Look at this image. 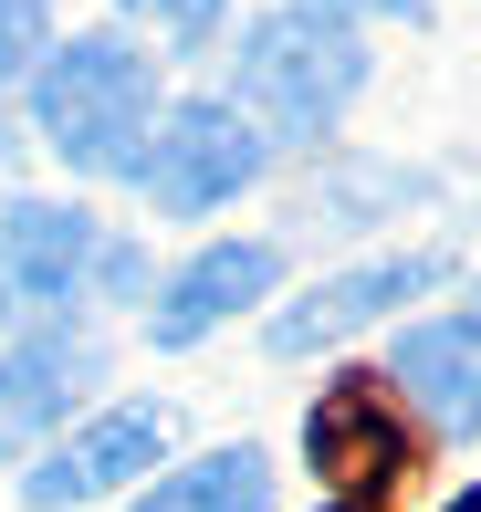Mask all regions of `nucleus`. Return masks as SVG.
Returning a JSON list of instances; mask_svg holds the SVG:
<instances>
[{"instance_id": "7", "label": "nucleus", "mask_w": 481, "mask_h": 512, "mask_svg": "<svg viewBox=\"0 0 481 512\" xmlns=\"http://www.w3.org/2000/svg\"><path fill=\"white\" fill-rule=\"evenodd\" d=\"M283 283V251L272 241H210L189 272H168V293L147 304V345H199V335H220L231 314H251L262 293Z\"/></svg>"}, {"instance_id": "4", "label": "nucleus", "mask_w": 481, "mask_h": 512, "mask_svg": "<svg viewBox=\"0 0 481 512\" xmlns=\"http://www.w3.org/2000/svg\"><path fill=\"white\" fill-rule=\"evenodd\" d=\"M95 220L74 199H21L0 209V314H63L95 272Z\"/></svg>"}, {"instance_id": "8", "label": "nucleus", "mask_w": 481, "mask_h": 512, "mask_svg": "<svg viewBox=\"0 0 481 512\" xmlns=\"http://www.w3.org/2000/svg\"><path fill=\"white\" fill-rule=\"evenodd\" d=\"M304 450H314V471H335L346 492H366V481H398V471H408L398 387H377V377H335L325 398H314V418H304Z\"/></svg>"}, {"instance_id": "3", "label": "nucleus", "mask_w": 481, "mask_h": 512, "mask_svg": "<svg viewBox=\"0 0 481 512\" xmlns=\"http://www.w3.org/2000/svg\"><path fill=\"white\" fill-rule=\"evenodd\" d=\"M262 136H251V115L241 105H178V115H157V136L136 147V189H147L157 209H178V220H199V209H231L251 178H262Z\"/></svg>"}, {"instance_id": "12", "label": "nucleus", "mask_w": 481, "mask_h": 512, "mask_svg": "<svg viewBox=\"0 0 481 512\" xmlns=\"http://www.w3.org/2000/svg\"><path fill=\"white\" fill-rule=\"evenodd\" d=\"M42 42H53V0H0V95L42 63Z\"/></svg>"}, {"instance_id": "11", "label": "nucleus", "mask_w": 481, "mask_h": 512, "mask_svg": "<svg viewBox=\"0 0 481 512\" xmlns=\"http://www.w3.org/2000/svg\"><path fill=\"white\" fill-rule=\"evenodd\" d=\"M136 512H272V460L262 450H210L189 471H168Z\"/></svg>"}, {"instance_id": "1", "label": "nucleus", "mask_w": 481, "mask_h": 512, "mask_svg": "<svg viewBox=\"0 0 481 512\" xmlns=\"http://www.w3.org/2000/svg\"><path fill=\"white\" fill-rule=\"evenodd\" d=\"M32 126H42V147L63 168L126 178L147 126H157V63L136 42H116V32H74L63 53L32 63Z\"/></svg>"}, {"instance_id": "2", "label": "nucleus", "mask_w": 481, "mask_h": 512, "mask_svg": "<svg viewBox=\"0 0 481 512\" xmlns=\"http://www.w3.org/2000/svg\"><path fill=\"white\" fill-rule=\"evenodd\" d=\"M231 84H241V115H251V136H262V147H272V136H283V147H314V136L356 105L366 42H356L335 11H314V0H283L272 21H251Z\"/></svg>"}, {"instance_id": "6", "label": "nucleus", "mask_w": 481, "mask_h": 512, "mask_svg": "<svg viewBox=\"0 0 481 512\" xmlns=\"http://www.w3.org/2000/svg\"><path fill=\"white\" fill-rule=\"evenodd\" d=\"M429 283H450L440 251H387V262H356V272H335V283H314L304 304L272 314V356H325V345H346L356 324L398 314L408 293H429Z\"/></svg>"}, {"instance_id": "9", "label": "nucleus", "mask_w": 481, "mask_h": 512, "mask_svg": "<svg viewBox=\"0 0 481 512\" xmlns=\"http://www.w3.org/2000/svg\"><path fill=\"white\" fill-rule=\"evenodd\" d=\"M84 377H95V345L84 335H63V324L21 335L0 356V460H32L42 429H63V408L84 398Z\"/></svg>"}, {"instance_id": "13", "label": "nucleus", "mask_w": 481, "mask_h": 512, "mask_svg": "<svg viewBox=\"0 0 481 512\" xmlns=\"http://www.w3.org/2000/svg\"><path fill=\"white\" fill-rule=\"evenodd\" d=\"M126 11H147L168 42H189V53H199V42L220 32V11H231V0H126Z\"/></svg>"}, {"instance_id": "15", "label": "nucleus", "mask_w": 481, "mask_h": 512, "mask_svg": "<svg viewBox=\"0 0 481 512\" xmlns=\"http://www.w3.org/2000/svg\"><path fill=\"white\" fill-rule=\"evenodd\" d=\"M335 512H366V502H335Z\"/></svg>"}, {"instance_id": "5", "label": "nucleus", "mask_w": 481, "mask_h": 512, "mask_svg": "<svg viewBox=\"0 0 481 512\" xmlns=\"http://www.w3.org/2000/svg\"><path fill=\"white\" fill-rule=\"evenodd\" d=\"M157 450H168V408H105V418H84L53 460H32L21 492H32V512H84V502L126 492V481H147Z\"/></svg>"}, {"instance_id": "10", "label": "nucleus", "mask_w": 481, "mask_h": 512, "mask_svg": "<svg viewBox=\"0 0 481 512\" xmlns=\"http://www.w3.org/2000/svg\"><path fill=\"white\" fill-rule=\"evenodd\" d=\"M398 398L429 418L440 439H481V314H440L398 345Z\"/></svg>"}, {"instance_id": "14", "label": "nucleus", "mask_w": 481, "mask_h": 512, "mask_svg": "<svg viewBox=\"0 0 481 512\" xmlns=\"http://www.w3.org/2000/svg\"><path fill=\"white\" fill-rule=\"evenodd\" d=\"M314 11H335V21L366 11V21H408V32H419V21H429V0H314Z\"/></svg>"}]
</instances>
